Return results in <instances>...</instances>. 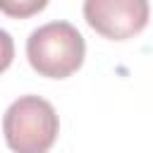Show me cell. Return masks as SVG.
Masks as SVG:
<instances>
[{
	"instance_id": "cell-1",
	"label": "cell",
	"mask_w": 153,
	"mask_h": 153,
	"mask_svg": "<svg viewBox=\"0 0 153 153\" xmlns=\"http://www.w3.org/2000/svg\"><path fill=\"white\" fill-rule=\"evenodd\" d=\"M84 36L69 22H50L31 31L26 41L29 65L48 79H65L84 65Z\"/></svg>"
},
{
	"instance_id": "cell-2",
	"label": "cell",
	"mask_w": 153,
	"mask_h": 153,
	"mask_svg": "<svg viewBox=\"0 0 153 153\" xmlns=\"http://www.w3.org/2000/svg\"><path fill=\"white\" fill-rule=\"evenodd\" d=\"M2 131L14 153H48L57 139L60 120L41 96H19L2 117Z\"/></svg>"
},
{
	"instance_id": "cell-3",
	"label": "cell",
	"mask_w": 153,
	"mask_h": 153,
	"mask_svg": "<svg viewBox=\"0 0 153 153\" xmlns=\"http://www.w3.org/2000/svg\"><path fill=\"white\" fill-rule=\"evenodd\" d=\"M148 0H84L86 24L110 41H127L148 24Z\"/></svg>"
},
{
	"instance_id": "cell-4",
	"label": "cell",
	"mask_w": 153,
	"mask_h": 153,
	"mask_svg": "<svg viewBox=\"0 0 153 153\" xmlns=\"http://www.w3.org/2000/svg\"><path fill=\"white\" fill-rule=\"evenodd\" d=\"M48 0H0V12L12 19H26L45 10Z\"/></svg>"
},
{
	"instance_id": "cell-5",
	"label": "cell",
	"mask_w": 153,
	"mask_h": 153,
	"mask_svg": "<svg viewBox=\"0 0 153 153\" xmlns=\"http://www.w3.org/2000/svg\"><path fill=\"white\" fill-rule=\"evenodd\" d=\"M12 60H14V41L5 29H0V74L12 65Z\"/></svg>"
}]
</instances>
